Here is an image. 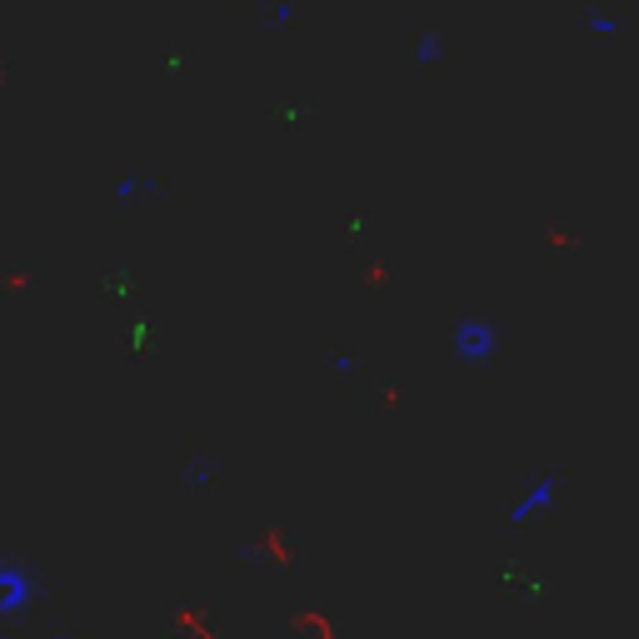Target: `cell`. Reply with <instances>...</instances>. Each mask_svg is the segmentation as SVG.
Returning a JSON list of instances; mask_svg holds the SVG:
<instances>
[{
    "mask_svg": "<svg viewBox=\"0 0 639 639\" xmlns=\"http://www.w3.org/2000/svg\"><path fill=\"white\" fill-rule=\"evenodd\" d=\"M455 355L465 365H489L499 355V329L495 320H479V315H465L455 325Z\"/></svg>",
    "mask_w": 639,
    "mask_h": 639,
    "instance_id": "6da1fadb",
    "label": "cell"
},
{
    "mask_svg": "<svg viewBox=\"0 0 639 639\" xmlns=\"http://www.w3.org/2000/svg\"><path fill=\"white\" fill-rule=\"evenodd\" d=\"M555 479H539V485L535 489H529V495L525 499H515V509H509V519H515V525H529V519H535L539 515V509H545L549 505V499H555Z\"/></svg>",
    "mask_w": 639,
    "mask_h": 639,
    "instance_id": "7a4b0ae2",
    "label": "cell"
}]
</instances>
